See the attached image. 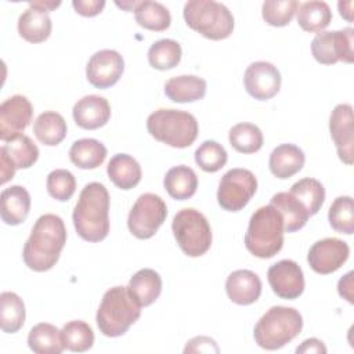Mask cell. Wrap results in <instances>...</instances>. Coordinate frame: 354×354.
Returning <instances> with one entry per match:
<instances>
[{
  "mask_svg": "<svg viewBox=\"0 0 354 354\" xmlns=\"http://www.w3.org/2000/svg\"><path fill=\"white\" fill-rule=\"evenodd\" d=\"M166 216L167 207L159 195L151 192L142 194L129 213V231L138 239H149L165 223Z\"/></svg>",
  "mask_w": 354,
  "mask_h": 354,
  "instance_id": "cell-9",
  "label": "cell"
},
{
  "mask_svg": "<svg viewBox=\"0 0 354 354\" xmlns=\"http://www.w3.org/2000/svg\"><path fill=\"white\" fill-rule=\"evenodd\" d=\"M72 6L75 11L83 17H94L105 7L104 0H73Z\"/></svg>",
  "mask_w": 354,
  "mask_h": 354,
  "instance_id": "cell-44",
  "label": "cell"
},
{
  "mask_svg": "<svg viewBox=\"0 0 354 354\" xmlns=\"http://www.w3.org/2000/svg\"><path fill=\"white\" fill-rule=\"evenodd\" d=\"M124 71L123 57L115 50H100L94 53L86 65V77L97 88L113 86Z\"/></svg>",
  "mask_w": 354,
  "mask_h": 354,
  "instance_id": "cell-15",
  "label": "cell"
},
{
  "mask_svg": "<svg viewBox=\"0 0 354 354\" xmlns=\"http://www.w3.org/2000/svg\"><path fill=\"white\" fill-rule=\"evenodd\" d=\"M61 335L65 348L73 353H84L94 344V332L91 326L80 319L66 322L61 329Z\"/></svg>",
  "mask_w": 354,
  "mask_h": 354,
  "instance_id": "cell-37",
  "label": "cell"
},
{
  "mask_svg": "<svg viewBox=\"0 0 354 354\" xmlns=\"http://www.w3.org/2000/svg\"><path fill=\"white\" fill-rule=\"evenodd\" d=\"M163 185L173 199L185 201L194 196L196 192L198 176L191 167L185 165L174 166L167 170L163 178Z\"/></svg>",
  "mask_w": 354,
  "mask_h": 354,
  "instance_id": "cell-28",
  "label": "cell"
},
{
  "mask_svg": "<svg viewBox=\"0 0 354 354\" xmlns=\"http://www.w3.org/2000/svg\"><path fill=\"white\" fill-rule=\"evenodd\" d=\"M306 155L295 144H281L272 149L268 159L271 173L281 180L299 173L304 166Z\"/></svg>",
  "mask_w": 354,
  "mask_h": 354,
  "instance_id": "cell-22",
  "label": "cell"
},
{
  "mask_svg": "<svg viewBox=\"0 0 354 354\" xmlns=\"http://www.w3.org/2000/svg\"><path fill=\"white\" fill-rule=\"evenodd\" d=\"M257 191V180L248 169L228 170L218 183L217 202L227 212L242 210Z\"/></svg>",
  "mask_w": 354,
  "mask_h": 354,
  "instance_id": "cell-10",
  "label": "cell"
},
{
  "mask_svg": "<svg viewBox=\"0 0 354 354\" xmlns=\"http://www.w3.org/2000/svg\"><path fill=\"white\" fill-rule=\"evenodd\" d=\"M181 61V46L173 39L156 40L148 50V62L158 71H169Z\"/></svg>",
  "mask_w": 354,
  "mask_h": 354,
  "instance_id": "cell-36",
  "label": "cell"
},
{
  "mask_svg": "<svg viewBox=\"0 0 354 354\" xmlns=\"http://www.w3.org/2000/svg\"><path fill=\"white\" fill-rule=\"evenodd\" d=\"M225 292L232 303L249 306L260 297L261 281L259 275L250 270H236L227 277Z\"/></svg>",
  "mask_w": 354,
  "mask_h": 354,
  "instance_id": "cell-20",
  "label": "cell"
},
{
  "mask_svg": "<svg viewBox=\"0 0 354 354\" xmlns=\"http://www.w3.org/2000/svg\"><path fill=\"white\" fill-rule=\"evenodd\" d=\"M0 202V216L7 225H18L26 220L30 210V195L25 187L11 185L4 188Z\"/></svg>",
  "mask_w": 354,
  "mask_h": 354,
  "instance_id": "cell-21",
  "label": "cell"
},
{
  "mask_svg": "<svg viewBox=\"0 0 354 354\" xmlns=\"http://www.w3.org/2000/svg\"><path fill=\"white\" fill-rule=\"evenodd\" d=\"M332 21V11L325 1L311 0L301 3L297 8V24L310 33L322 32Z\"/></svg>",
  "mask_w": 354,
  "mask_h": 354,
  "instance_id": "cell-32",
  "label": "cell"
},
{
  "mask_svg": "<svg viewBox=\"0 0 354 354\" xmlns=\"http://www.w3.org/2000/svg\"><path fill=\"white\" fill-rule=\"evenodd\" d=\"M283 234V220L279 212L271 205L261 206L250 216L245 246L259 259H271L282 249Z\"/></svg>",
  "mask_w": 354,
  "mask_h": 354,
  "instance_id": "cell-4",
  "label": "cell"
},
{
  "mask_svg": "<svg viewBox=\"0 0 354 354\" xmlns=\"http://www.w3.org/2000/svg\"><path fill=\"white\" fill-rule=\"evenodd\" d=\"M289 192L306 207L310 216L317 214L325 201L324 185L313 177H304L296 181Z\"/></svg>",
  "mask_w": 354,
  "mask_h": 354,
  "instance_id": "cell-35",
  "label": "cell"
},
{
  "mask_svg": "<svg viewBox=\"0 0 354 354\" xmlns=\"http://www.w3.org/2000/svg\"><path fill=\"white\" fill-rule=\"evenodd\" d=\"M173 235L180 249L189 257L203 256L212 246V228L207 218L196 209L177 212L171 223Z\"/></svg>",
  "mask_w": 354,
  "mask_h": 354,
  "instance_id": "cell-8",
  "label": "cell"
},
{
  "mask_svg": "<svg viewBox=\"0 0 354 354\" xmlns=\"http://www.w3.org/2000/svg\"><path fill=\"white\" fill-rule=\"evenodd\" d=\"M39 158V148L25 134H21L0 148V166H1V184L10 181L15 170L28 169L36 163Z\"/></svg>",
  "mask_w": 354,
  "mask_h": 354,
  "instance_id": "cell-12",
  "label": "cell"
},
{
  "mask_svg": "<svg viewBox=\"0 0 354 354\" xmlns=\"http://www.w3.org/2000/svg\"><path fill=\"white\" fill-rule=\"evenodd\" d=\"M68 126L62 115L54 111H47L40 113L33 123V133L36 138L47 145L55 147L66 137Z\"/></svg>",
  "mask_w": 354,
  "mask_h": 354,
  "instance_id": "cell-31",
  "label": "cell"
},
{
  "mask_svg": "<svg viewBox=\"0 0 354 354\" xmlns=\"http://www.w3.org/2000/svg\"><path fill=\"white\" fill-rule=\"evenodd\" d=\"M75 123L86 130H95L108 123L111 119V105L106 98L90 94L84 95L73 105Z\"/></svg>",
  "mask_w": 354,
  "mask_h": 354,
  "instance_id": "cell-19",
  "label": "cell"
},
{
  "mask_svg": "<svg viewBox=\"0 0 354 354\" xmlns=\"http://www.w3.org/2000/svg\"><path fill=\"white\" fill-rule=\"evenodd\" d=\"M329 131L336 145L339 159L346 165H353L354 124H353V106L350 104H339L333 108L329 118Z\"/></svg>",
  "mask_w": 354,
  "mask_h": 354,
  "instance_id": "cell-18",
  "label": "cell"
},
{
  "mask_svg": "<svg viewBox=\"0 0 354 354\" xmlns=\"http://www.w3.org/2000/svg\"><path fill=\"white\" fill-rule=\"evenodd\" d=\"M51 18L48 12L37 8H26L18 18V33L29 43H41L48 39L51 33Z\"/></svg>",
  "mask_w": 354,
  "mask_h": 354,
  "instance_id": "cell-26",
  "label": "cell"
},
{
  "mask_svg": "<svg viewBox=\"0 0 354 354\" xmlns=\"http://www.w3.org/2000/svg\"><path fill=\"white\" fill-rule=\"evenodd\" d=\"M206 80L196 75H181L170 77L165 83V94L173 102H194L206 94Z\"/></svg>",
  "mask_w": 354,
  "mask_h": 354,
  "instance_id": "cell-23",
  "label": "cell"
},
{
  "mask_svg": "<svg viewBox=\"0 0 354 354\" xmlns=\"http://www.w3.org/2000/svg\"><path fill=\"white\" fill-rule=\"evenodd\" d=\"M227 159L225 148L213 140L203 141L195 151V162L206 173L218 171L225 166Z\"/></svg>",
  "mask_w": 354,
  "mask_h": 354,
  "instance_id": "cell-40",
  "label": "cell"
},
{
  "mask_svg": "<svg viewBox=\"0 0 354 354\" xmlns=\"http://www.w3.org/2000/svg\"><path fill=\"white\" fill-rule=\"evenodd\" d=\"M106 158L105 145L95 138H80L69 149L71 162L83 170L97 169Z\"/></svg>",
  "mask_w": 354,
  "mask_h": 354,
  "instance_id": "cell-30",
  "label": "cell"
},
{
  "mask_svg": "<svg viewBox=\"0 0 354 354\" xmlns=\"http://www.w3.org/2000/svg\"><path fill=\"white\" fill-rule=\"evenodd\" d=\"M274 206L283 220L285 232H295L303 228L310 217L306 207L290 194V192H278L271 198L270 202Z\"/></svg>",
  "mask_w": 354,
  "mask_h": 354,
  "instance_id": "cell-27",
  "label": "cell"
},
{
  "mask_svg": "<svg viewBox=\"0 0 354 354\" xmlns=\"http://www.w3.org/2000/svg\"><path fill=\"white\" fill-rule=\"evenodd\" d=\"M25 324V304L14 292L0 295V326L6 333L18 332Z\"/></svg>",
  "mask_w": 354,
  "mask_h": 354,
  "instance_id": "cell-34",
  "label": "cell"
},
{
  "mask_svg": "<svg viewBox=\"0 0 354 354\" xmlns=\"http://www.w3.org/2000/svg\"><path fill=\"white\" fill-rule=\"evenodd\" d=\"M330 227L339 232L351 235L354 232V207L351 196H337L328 212Z\"/></svg>",
  "mask_w": 354,
  "mask_h": 354,
  "instance_id": "cell-39",
  "label": "cell"
},
{
  "mask_svg": "<svg viewBox=\"0 0 354 354\" xmlns=\"http://www.w3.org/2000/svg\"><path fill=\"white\" fill-rule=\"evenodd\" d=\"M76 189L75 176L66 169H55L47 176V191L51 198L66 202Z\"/></svg>",
  "mask_w": 354,
  "mask_h": 354,
  "instance_id": "cell-42",
  "label": "cell"
},
{
  "mask_svg": "<svg viewBox=\"0 0 354 354\" xmlns=\"http://www.w3.org/2000/svg\"><path fill=\"white\" fill-rule=\"evenodd\" d=\"M301 328L303 318L296 308L274 306L257 321L253 336L259 347L278 350L299 336Z\"/></svg>",
  "mask_w": 354,
  "mask_h": 354,
  "instance_id": "cell-5",
  "label": "cell"
},
{
  "mask_svg": "<svg viewBox=\"0 0 354 354\" xmlns=\"http://www.w3.org/2000/svg\"><path fill=\"white\" fill-rule=\"evenodd\" d=\"M28 346L36 354H61L65 350L61 330L48 322H40L29 330Z\"/></svg>",
  "mask_w": 354,
  "mask_h": 354,
  "instance_id": "cell-29",
  "label": "cell"
},
{
  "mask_svg": "<svg viewBox=\"0 0 354 354\" xmlns=\"http://www.w3.org/2000/svg\"><path fill=\"white\" fill-rule=\"evenodd\" d=\"M77 235L87 242H100L109 234V194L104 184L84 185L72 213Z\"/></svg>",
  "mask_w": 354,
  "mask_h": 354,
  "instance_id": "cell-2",
  "label": "cell"
},
{
  "mask_svg": "<svg viewBox=\"0 0 354 354\" xmlns=\"http://www.w3.org/2000/svg\"><path fill=\"white\" fill-rule=\"evenodd\" d=\"M33 118L30 101L21 94L4 100L0 105V138L7 142L24 133Z\"/></svg>",
  "mask_w": 354,
  "mask_h": 354,
  "instance_id": "cell-13",
  "label": "cell"
},
{
  "mask_svg": "<svg viewBox=\"0 0 354 354\" xmlns=\"http://www.w3.org/2000/svg\"><path fill=\"white\" fill-rule=\"evenodd\" d=\"M299 6L296 0H266L261 7V15L271 26H286L297 12Z\"/></svg>",
  "mask_w": 354,
  "mask_h": 354,
  "instance_id": "cell-41",
  "label": "cell"
},
{
  "mask_svg": "<svg viewBox=\"0 0 354 354\" xmlns=\"http://www.w3.org/2000/svg\"><path fill=\"white\" fill-rule=\"evenodd\" d=\"M109 180L120 189H131L141 181L140 163L127 153H116L111 158L106 166Z\"/></svg>",
  "mask_w": 354,
  "mask_h": 354,
  "instance_id": "cell-24",
  "label": "cell"
},
{
  "mask_svg": "<svg viewBox=\"0 0 354 354\" xmlns=\"http://www.w3.org/2000/svg\"><path fill=\"white\" fill-rule=\"evenodd\" d=\"M354 29L319 32L311 41L313 57L324 65H333L339 61L351 64L354 61Z\"/></svg>",
  "mask_w": 354,
  "mask_h": 354,
  "instance_id": "cell-11",
  "label": "cell"
},
{
  "mask_svg": "<svg viewBox=\"0 0 354 354\" xmlns=\"http://www.w3.org/2000/svg\"><path fill=\"white\" fill-rule=\"evenodd\" d=\"M148 133L158 141L173 148H187L198 137L196 118L185 111L160 108L147 119Z\"/></svg>",
  "mask_w": 354,
  "mask_h": 354,
  "instance_id": "cell-6",
  "label": "cell"
},
{
  "mask_svg": "<svg viewBox=\"0 0 354 354\" xmlns=\"http://www.w3.org/2000/svg\"><path fill=\"white\" fill-rule=\"evenodd\" d=\"M127 289L141 307H147L160 296L162 278L155 270L142 268L130 278Z\"/></svg>",
  "mask_w": 354,
  "mask_h": 354,
  "instance_id": "cell-25",
  "label": "cell"
},
{
  "mask_svg": "<svg viewBox=\"0 0 354 354\" xmlns=\"http://www.w3.org/2000/svg\"><path fill=\"white\" fill-rule=\"evenodd\" d=\"M337 292L342 297H344L348 303H354L353 300V271L347 272L343 278H340L337 283Z\"/></svg>",
  "mask_w": 354,
  "mask_h": 354,
  "instance_id": "cell-46",
  "label": "cell"
},
{
  "mask_svg": "<svg viewBox=\"0 0 354 354\" xmlns=\"http://www.w3.org/2000/svg\"><path fill=\"white\" fill-rule=\"evenodd\" d=\"M65 243L66 228L64 220L53 213L43 214L33 224L32 232L24 245V263L36 272L48 271L58 261Z\"/></svg>",
  "mask_w": 354,
  "mask_h": 354,
  "instance_id": "cell-1",
  "label": "cell"
},
{
  "mask_svg": "<svg viewBox=\"0 0 354 354\" xmlns=\"http://www.w3.org/2000/svg\"><path fill=\"white\" fill-rule=\"evenodd\" d=\"M350 248L339 238H324L313 243L307 261L313 271L321 275L337 271L348 259Z\"/></svg>",
  "mask_w": 354,
  "mask_h": 354,
  "instance_id": "cell-14",
  "label": "cell"
},
{
  "mask_svg": "<svg viewBox=\"0 0 354 354\" xmlns=\"http://www.w3.org/2000/svg\"><path fill=\"white\" fill-rule=\"evenodd\" d=\"M134 18L141 28L155 32L166 30L171 22L170 11L162 3L151 0L138 1L134 8Z\"/></svg>",
  "mask_w": 354,
  "mask_h": 354,
  "instance_id": "cell-33",
  "label": "cell"
},
{
  "mask_svg": "<svg viewBox=\"0 0 354 354\" xmlns=\"http://www.w3.org/2000/svg\"><path fill=\"white\" fill-rule=\"evenodd\" d=\"M141 306L131 296L127 286H113L108 289L97 310V326L108 337L124 335L140 318Z\"/></svg>",
  "mask_w": 354,
  "mask_h": 354,
  "instance_id": "cell-3",
  "label": "cell"
},
{
  "mask_svg": "<svg viewBox=\"0 0 354 354\" xmlns=\"http://www.w3.org/2000/svg\"><path fill=\"white\" fill-rule=\"evenodd\" d=\"M218 353V347L216 344V342L207 336H198L191 339L185 348L184 353Z\"/></svg>",
  "mask_w": 354,
  "mask_h": 354,
  "instance_id": "cell-43",
  "label": "cell"
},
{
  "mask_svg": "<svg viewBox=\"0 0 354 354\" xmlns=\"http://www.w3.org/2000/svg\"><path fill=\"white\" fill-rule=\"evenodd\" d=\"M231 147L241 153H254L263 147V133L253 123H238L228 133Z\"/></svg>",
  "mask_w": 354,
  "mask_h": 354,
  "instance_id": "cell-38",
  "label": "cell"
},
{
  "mask_svg": "<svg viewBox=\"0 0 354 354\" xmlns=\"http://www.w3.org/2000/svg\"><path fill=\"white\" fill-rule=\"evenodd\" d=\"M346 1H339V4H337V7H339V12H340V15L344 18V19H347L348 22H351L353 21V11H351V8H353V3L348 6V8H346Z\"/></svg>",
  "mask_w": 354,
  "mask_h": 354,
  "instance_id": "cell-48",
  "label": "cell"
},
{
  "mask_svg": "<svg viewBox=\"0 0 354 354\" xmlns=\"http://www.w3.org/2000/svg\"><path fill=\"white\" fill-rule=\"evenodd\" d=\"M243 86L250 97L266 101L277 95L281 88V73L267 61L252 62L243 75Z\"/></svg>",
  "mask_w": 354,
  "mask_h": 354,
  "instance_id": "cell-16",
  "label": "cell"
},
{
  "mask_svg": "<svg viewBox=\"0 0 354 354\" xmlns=\"http://www.w3.org/2000/svg\"><path fill=\"white\" fill-rule=\"evenodd\" d=\"M297 354H308V353H326V347L324 344V342H321L317 337H310L306 339L297 348H296Z\"/></svg>",
  "mask_w": 354,
  "mask_h": 354,
  "instance_id": "cell-45",
  "label": "cell"
},
{
  "mask_svg": "<svg viewBox=\"0 0 354 354\" xmlns=\"http://www.w3.org/2000/svg\"><path fill=\"white\" fill-rule=\"evenodd\" d=\"M183 15L191 29L210 40L227 39L234 30L232 12L214 0H189L184 6Z\"/></svg>",
  "mask_w": 354,
  "mask_h": 354,
  "instance_id": "cell-7",
  "label": "cell"
},
{
  "mask_svg": "<svg viewBox=\"0 0 354 354\" xmlns=\"http://www.w3.org/2000/svg\"><path fill=\"white\" fill-rule=\"evenodd\" d=\"M59 4H61V1H41V0L40 1H29V7L37 8L44 12H48V11L57 8Z\"/></svg>",
  "mask_w": 354,
  "mask_h": 354,
  "instance_id": "cell-47",
  "label": "cell"
},
{
  "mask_svg": "<svg viewBox=\"0 0 354 354\" xmlns=\"http://www.w3.org/2000/svg\"><path fill=\"white\" fill-rule=\"evenodd\" d=\"M267 278L272 292L281 299L295 300L304 290V275L295 260L277 261L268 268Z\"/></svg>",
  "mask_w": 354,
  "mask_h": 354,
  "instance_id": "cell-17",
  "label": "cell"
}]
</instances>
